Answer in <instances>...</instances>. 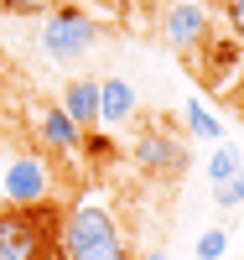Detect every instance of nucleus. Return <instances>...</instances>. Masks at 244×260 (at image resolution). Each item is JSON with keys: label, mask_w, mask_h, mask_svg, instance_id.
<instances>
[{"label": "nucleus", "mask_w": 244, "mask_h": 260, "mask_svg": "<svg viewBox=\"0 0 244 260\" xmlns=\"http://www.w3.org/2000/svg\"><path fill=\"white\" fill-rule=\"evenodd\" d=\"M94 42H99V21L78 11V6H47L42 11V37H37V47L47 52L52 62H78L94 52Z\"/></svg>", "instance_id": "20e7f679"}, {"label": "nucleus", "mask_w": 244, "mask_h": 260, "mask_svg": "<svg viewBox=\"0 0 244 260\" xmlns=\"http://www.w3.org/2000/svg\"><path fill=\"white\" fill-rule=\"evenodd\" d=\"M224 16H229V31L244 42V0H224Z\"/></svg>", "instance_id": "4468645a"}, {"label": "nucleus", "mask_w": 244, "mask_h": 260, "mask_svg": "<svg viewBox=\"0 0 244 260\" xmlns=\"http://www.w3.org/2000/svg\"><path fill=\"white\" fill-rule=\"evenodd\" d=\"M0 192H6V203H42V198H52V177L37 156H16L0 177Z\"/></svg>", "instance_id": "423d86ee"}, {"label": "nucleus", "mask_w": 244, "mask_h": 260, "mask_svg": "<svg viewBox=\"0 0 244 260\" xmlns=\"http://www.w3.org/2000/svg\"><path fill=\"white\" fill-rule=\"evenodd\" d=\"M62 208L52 198L42 203H6L0 208V260H47L57 240Z\"/></svg>", "instance_id": "f03ea898"}, {"label": "nucleus", "mask_w": 244, "mask_h": 260, "mask_svg": "<svg viewBox=\"0 0 244 260\" xmlns=\"http://www.w3.org/2000/svg\"><path fill=\"white\" fill-rule=\"evenodd\" d=\"M239 167H244L239 151H234V146H218V151H213V161H208V182H213V187H218V182H229Z\"/></svg>", "instance_id": "9b49d317"}, {"label": "nucleus", "mask_w": 244, "mask_h": 260, "mask_svg": "<svg viewBox=\"0 0 244 260\" xmlns=\"http://www.w3.org/2000/svg\"><path fill=\"white\" fill-rule=\"evenodd\" d=\"M187 136H197V141H218L224 136V120H213V110L203 99H187Z\"/></svg>", "instance_id": "9d476101"}, {"label": "nucleus", "mask_w": 244, "mask_h": 260, "mask_svg": "<svg viewBox=\"0 0 244 260\" xmlns=\"http://www.w3.org/2000/svg\"><path fill=\"white\" fill-rule=\"evenodd\" d=\"M47 260H135V245L120 234L115 213L104 203H73L57 224V240Z\"/></svg>", "instance_id": "f257e3e1"}, {"label": "nucleus", "mask_w": 244, "mask_h": 260, "mask_svg": "<svg viewBox=\"0 0 244 260\" xmlns=\"http://www.w3.org/2000/svg\"><path fill=\"white\" fill-rule=\"evenodd\" d=\"M224 245H229V234H224V229H208L203 240H197V260H218Z\"/></svg>", "instance_id": "ddd939ff"}, {"label": "nucleus", "mask_w": 244, "mask_h": 260, "mask_svg": "<svg viewBox=\"0 0 244 260\" xmlns=\"http://www.w3.org/2000/svg\"><path fill=\"white\" fill-rule=\"evenodd\" d=\"M47 6H57V0H0V11H31V16H42Z\"/></svg>", "instance_id": "2eb2a0df"}, {"label": "nucleus", "mask_w": 244, "mask_h": 260, "mask_svg": "<svg viewBox=\"0 0 244 260\" xmlns=\"http://www.w3.org/2000/svg\"><path fill=\"white\" fill-rule=\"evenodd\" d=\"M135 260H161V250H146V255H135Z\"/></svg>", "instance_id": "dca6fc26"}, {"label": "nucleus", "mask_w": 244, "mask_h": 260, "mask_svg": "<svg viewBox=\"0 0 244 260\" xmlns=\"http://www.w3.org/2000/svg\"><path fill=\"white\" fill-rule=\"evenodd\" d=\"M208 6L203 0H177V6L166 11V21H161V42L171 52H182V57H192L197 47L208 42Z\"/></svg>", "instance_id": "39448f33"}, {"label": "nucleus", "mask_w": 244, "mask_h": 260, "mask_svg": "<svg viewBox=\"0 0 244 260\" xmlns=\"http://www.w3.org/2000/svg\"><path fill=\"white\" fill-rule=\"evenodd\" d=\"M213 198H218V208H239V203H244V167L234 172L229 182H218V187H213Z\"/></svg>", "instance_id": "f8f14e48"}, {"label": "nucleus", "mask_w": 244, "mask_h": 260, "mask_svg": "<svg viewBox=\"0 0 244 260\" xmlns=\"http://www.w3.org/2000/svg\"><path fill=\"white\" fill-rule=\"evenodd\" d=\"M130 161H135L146 177H156V182H177L192 167V151H187V136H177V125L166 115H156V120H146L135 130V141H130Z\"/></svg>", "instance_id": "7ed1b4c3"}, {"label": "nucleus", "mask_w": 244, "mask_h": 260, "mask_svg": "<svg viewBox=\"0 0 244 260\" xmlns=\"http://www.w3.org/2000/svg\"><path fill=\"white\" fill-rule=\"evenodd\" d=\"M62 110H68V120L83 130V136H94L99 130V78H68Z\"/></svg>", "instance_id": "6e6552de"}, {"label": "nucleus", "mask_w": 244, "mask_h": 260, "mask_svg": "<svg viewBox=\"0 0 244 260\" xmlns=\"http://www.w3.org/2000/svg\"><path fill=\"white\" fill-rule=\"evenodd\" d=\"M130 115H135L130 78H99V130H125Z\"/></svg>", "instance_id": "0eeeda50"}, {"label": "nucleus", "mask_w": 244, "mask_h": 260, "mask_svg": "<svg viewBox=\"0 0 244 260\" xmlns=\"http://www.w3.org/2000/svg\"><path fill=\"white\" fill-rule=\"evenodd\" d=\"M37 130H42V141H47L52 151H62V156L83 151V130L68 120V110H62V104H47V110L37 115Z\"/></svg>", "instance_id": "1a4fd4ad"}]
</instances>
